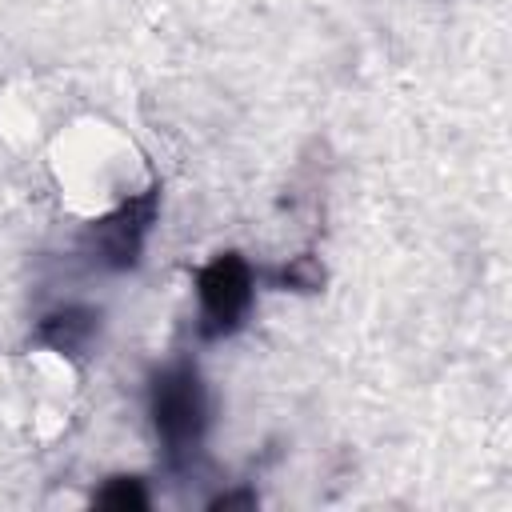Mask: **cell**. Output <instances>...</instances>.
I'll return each mask as SVG.
<instances>
[{"mask_svg":"<svg viewBox=\"0 0 512 512\" xmlns=\"http://www.w3.org/2000/svg\"><path fill=\"white\" fill-rule=\"evenodd\" d=\"M156 424L172 444H188L196 436L200 424V400L192 380H168L160 384V400H156Z\"/></svg>","mask_w":512,"mask_h":512,"instance_id":"1","label":"cell"},{"mask_svg":"<svg viewBox=\"0 0 512 512\" xmlns=\"http://www.w3.org/2000/svg\"><path fill=\"white\" fill-rule=\"evenodd\" d=\"M204 296H208V304H212L216 316H232L240 308V300H244V276H240V268L236 264H220L208 276Z\"/></svg>","mask_w":512,"mask_h":512,"instance_id":"2","label":"cell"}]
</instances>
